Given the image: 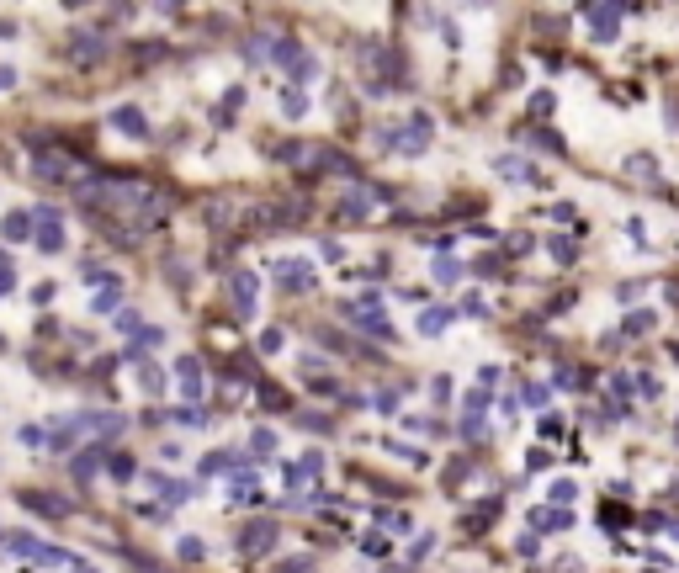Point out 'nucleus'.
Returning a JSON list of instances; mask_svg holds the SVG:
<instances>
[{
    "label": "nucleus",
    "mask_w": 679,
    "mask_h": 573,
    "mask_svg": "<svg viewBox=\"0 0 679 573\" xmlns=\"http://www.w3.org/2000/svg\"><path fill=\"white\" fill-rule=\"evenodd\" d=\"M37 250L43 255H59L64 250V213L59 207H37Z\"/></svg>",
    "instance_id": "obj_1"
},
{
    "label": "nucleus",
    "mask_w": 679,
    "mask_h": 573,
    "mask_svg": "<svg viewBox=\"0 0 679 573\" xmlns=\"http://www.w3.org/2000/svg\"><path fill=\"white\" fill-rule=\"evenodd\" d=\"M430 138H435V122H430L425 112H414V117H409V128L398 133L393 143H398V149H404L409 159H419V154H425V149H430Z\"/></svg>",
    "instance_id": "obj_2"
},
{
    "label": "nucleus",
    "mask_w": 679,
    "mask_h": 573,
    "mask_svg": "<svg viewBox=\"0 0 679 573\" xmlns=\"http://www.w3.org/2000/svg\"><path fill=\"white\" fill-rule=\"evenodd\" d=\"M579 16L589 22V37L595 43H610L621 32V6H579Z\"/></svg>",
    "instance_id": "obj_3"
},
{
    "label": "nucleus",
    "mask_w": 679,
    "mask_h": 573,
    "mask_svg": "<svg viewBox=\"0 0 679 573\" xmlns=\"http://www.w3.org/2000/svg\"><path fill=\"white\" fill-rule=\"evenodd\" d=\"M228 292H234V308H239V319H255V303H261V276H255V271H234Z\"/></svg>",
    "instance_id": "obj_4"
},
{
    "label": "nucleus",
    "mask_w": 679,
    "mask_h": 573,
    "mask_svg": "<svg viewBox=\"0 0 679 573\" xmlns=\"http://www.w3.org/2000/svg\"><path fill=\"white\" fill-rule=\"evenodd\" d=\"M276 547V525L271 520H250L244 531H239V552L244 558H261V552H271Z\"/></svg>",
    "instance_id": "obj_5"
},
{
    "label": "nucleus",
    "mask_w": 679,
    "mask_h": 573,
    "mask_svg": "<svg viewBox=\"0 0 679 573\" xmlns=\"http://www.w3.org/2000/svg\"><path fill=\"white\" fill-rule=\"evenodd\" d=\"M143 489H154L165 504H186L197 494V483H180V477H165V473H143Z\"/></svg>",
    "instance_id": "obj_6"
},
{
    "label": "nucleus",
    "mask_w": 679,
    "mask_h": 573,
    "mask_svg": "<svg viewBox=\"0 0 679 573\" xmlns=\"http://www.w3.org/2000/svg\"><path fill=\"white\" fill-rule=\"evenodd\" d=\"M271 271H276V282H282L286 292H308V286H313V265L308 261H286V255H282Z\"/></svg>",
    "instance_id": "obj_7"
},
{
    "label": "nucleus",
    "mask_w": 679,
    "mask_h": 573,
    "mask_svg": "<svg viewBox=\"0 0 679 573\" xmlns=\"http://www.w3.org/2000/svg\"><path fill=\"white\" fill-rule=\"evenodd\" d=\"M107 122L122 133V138H149V117H143L138 107H117V112H107Z\"/></svg>",
    "instance_id": "obj_8"
},
{
    "label": "nucleus",
    "mask_w": 679,
    "mask_h": 573,
    "mask_svg": "<svg viewBox=\"0 0 679 573\" xmlns=\"http://www.w3.org/2000/svg\"><path fill=\"white\" fill-rule=\"evenodd\" d=\"M32 170H37L43 180H70V176H74V159H70V154H37Z\"/></svg>",
    "instance_id": "obj_9"
},
{
    "label": "nucleus",
    "mask_w": 679,
    "mask_h": 573,
    "mask_svg": "<svg viewBox=\"0 0 679 573\" xmlns=\"http://www.w3.org/2000/svg\"><path fill=\"white\" fill-rule=\"evenodd\" d=\"M451 324H456V308H425V313H419V334H425V340L446 334Z\"/></svg>",
    "instance_id": "obj_10"
},
{
    "label": "nucleus",
    "mask_w": 679,
    "mask_h": 573,
    "mask_svg": "<svg viewBox=\"0 0 679 573\" xmlns=\"http://www.w3.org/2000/svg\"><path fill=\"white\" fill-rule=\"evenodd\" d=\"M228 504H255L261 499V483H255V473H239V477H228Z\"/></svg>",
    "instance_id": "obj_11"
},
{
    "label": "nucleus",
    "mask_w": 679,
    "mask_h": 573,
    "mask_svg": "<svg viewBox=\"0 0 679 573\" xmlns=\"http://www.w3.org/2000/svg\"><path fill=\"white\" fill-rule=\"evenodd\" d=\"M0 234L11 239V244H22V239H32V234H37V218H32V213H6Z\"/></svg>",
    "instance_id": "obj_12"
},
{
    "label": "nucleus",
    "mask_w": 679,
    "mask_h": 573,
    "mask_svg": "<svg viewBox=\"0 0 679 573\" xmlns=\"http://www.w3.org/2000/svg\"><path fill=\"white\" fill-rule=\"evenodd\" d=\"M494 176H504V180H541L536 170L525 165V159H515V154H499V159H494Z\"/></svg>",
    "instance_id": "obj_13"
},
{
    "label": "nucleus",
    "mask_w": 679,
    "mask_h": 573,
    "mask_svg": "<svg viewBox=\"0 0 679 573\" xmlns=\"http://www.w3.org/2000/svg\"><path fill=\"white\" fill-rule=\"evenodd\" d=\"M176 377H180V388H186L191 398L202 393V361H197V356H180L176 361Z\"/></svg>",
    "instance_id": "obj_14"
},
{
    "label": "nucleus",
    "mask_w": 679,
    "mask_h": 573,
    "mask_svg": "<svg viewBox=\"0 0 679 573\" xmlns=\"http://www.w3.org/2000/svg\"><path fill=\"white\" fill-rule=\"evenodd\" d=\"M70 59L74 64H95V59H101V43H95L91 32H74L70 37Z\"/></svg>",
    "instance_id": "obj_15"
},
{
    "label": "nucleus",
    "mask_w": 679,
    "mask_h": 573,
    "mask_svg": "<svg viewBox=\"0 0 679 573\" xmlns=\"http://www.w3.org/2000/svg\"><path fill=\"white\" fill-rule=\"evenodd\" d=\"M573 515L568 510H531V531H568Z\"/></svg>",
    "instance_id": "obj_16"
},
{
    "label": "nucleus",
    "mask_w": 679,
    "mask_h": 573,
    "mask_svg": "<svg viewBox=\"0 0 679 573\" xmlns=\"http://www.w3.org/2000/svg\"><path fill=\"white\" fill-rule=\"evenodd\" d=\"M356 329H361V334H371V340H393V324H388V313H377V308L361 313Z\"/></svg>",
    "instance_id": "obj_17"
},
{
    "label": "nucleus",
    "mask_w": 679,
    "mask_h": 573,
    "mask_svg": "<svg viewBox=\"0 0 679 573\" xmlns=\"http://www.w3.org/2000/svg\"><path fill=\"white\" fill-rule=\"evenodd\" d=\"M610 404H616V414H632V377H626V371H616V377H610Z\"/></svg>",
    "instance_id": "obj_18"
},
{
    "label": "nucleus",
    "mask_w": 679,
    "mask_h": 573,
    "mask_svg": "<svg viewBox=\"0 0 679 573\" xmlns=\"http://www.w3.org/2000/svg\"><path fill=\"white\" fill-rule=\"evenodd\" d=\"M16 499H22L27 504V510H37V515H64V510H70V504H64V499H48V494H16Z\"/></svg>",
    "instance_id": "obj_19"
},
{
    "label": "nucleus",
    "mask_w": 679,
    "mask_h": 573,
    "mask_svg": "<svg viewBox=\"0 0 679 573\" xmlns=\"http://www.w3.org/2000/svg\"><path fill=\"white\" fill-rule=\"evenodd\" d=\"M239 107H244V91H239V85L223 91V101H218V128H228V122L239 117Z\"/></svg>",
    "instance_id": "obj_20"
},
{
    "label": "nucleus",
    "mask_w": 679,
    "mask_h": 573,
    "mask_svg": "<svg viewBox=\"0 0 679 573\" xmlns=\"http://www.w3.org/2000/svg\"><path fill=\"white\" fill-rule=\"evenodd\" d=\"M6 552H16V558H43V541L27 536V531H16V536H6Z\"/></svg>",
    "instance_id": "obj_21"
},
{
    "label": "nucleus",
    "mask_w": 679,
    "mask_h": 573,
    "mask_svg": "<svg viewBox=\"0 0 679 573\" xmlns=\"http://www.w3.org/2000/svg\"><path fill=\"white\" fill-rule=\"evenodd\" d=\"M303 112H308V96H303L298 85H286V91H282V117H292V122H298Z\"/></svg>",
    "instance_id": "obj_22"
},
{
    "label": "nucleus",
    "mask_w": 679,
    "mask_h": 573,
    "mask_svg": "<svg viewBox=\"0 0 679 573\" xmlns=\"http://www.w3.org/2000/svg\"><path fill=\"white\" fill-rule=\"evenodd\" d=\"M138 388H143V393H165V371H159L154 361H143V367H138Z\"/></svg>",
    "instance_id": "obj_23"
},
{
    "label": "nucleus",
    "mask_w": 679,
    "mask_h": 573,
    "mask_svg": "<svg viewBox=\"0 0 679 573\" xmlns=\"http://www.w3.org/2000/svg\"><path fill=\"white\" fill-rule=\"evenodd\" d=\"M122 303V286H117V276H112L107 286H101V292H95V313H112Z\"/></svg>",
    "instance_id": "obj_24"
},
{
    "label": "nucleus",
    "mask_w": 679,
    "mask_h": 573,
    "mask_svg": "<svg viewBox=\"0 0 679 573\" xmlns=\"http://www.w3.org/2000/svg\"><path fill=\"white\" fill-rule=\"evenodd\" d=\"M345 218H371V191H350L345 197Z\"/></svg>",
    "instance_id": "obj_25"
},
{
    "label": "nucleus",
    "mask_w": 679,
    "mask_h": 573,
    "mask_svg": "<svg viewBox=\"0 0 679 573\" xmlns=\"http://www.w3.org/2000/svg\"><path fill=\"white\" fill-rule=\"evenodd\" d=\"M552 261H562V265H568V261H579V239L558 234V239H552Z\"/></svg>",
    "instance_id": "obj_26"
},
{
    "label": "nucleus",
    "mask_w": 679,
    "mask_h": 573,
    "mask_svg": "<svg viewBox=\"0 0 679 573\" xmlns=\"http://www.w3.org/2000/svg\"><path fill=\"white\" fill-rule=\"evenodd\" d=\"M176 425H191V430H202V425H207V409H197V404L176 409Z\"/></svg>",
    "instance_id": "obj_27"
},
{
    "label": "nucleus",
    "mask_w": 679,
    "mask_h": 573,
    "mask_svg": "<svg viewBox=\"0 0 679 573\" xmlns=\"http://www.w3.org/2000/svg\"><path fill=\"white\" fill-rule=\"evenodd\" d=\"M250 446H255V456H276V435H271V430H255V435H250Z\"/></svg>",
    "instance_id": "obj_28"
},
{
    "label": "nucleus",
    "mask_w": 679,
    "mask_h": 573,
    "mask_svg": "<svg viewBox=\"0 0 679 573\" xmlns=\"http://www.w3.org/2000/svg\"><path fill=\"white\" fill-rule=\"evenodd\" d=\"M653 324H658V313H647V308H637V313H632V319H626V334H647V329H653Z\"/></svg>",
    "instance_id": "obj_29"
},
{
    "label": "nucleus",
    "mask_w": 679,
    "mask_h": 573,
    "mask_svg": "<svg viewBox=\"0 0 679 573\" xmlns=\"http://www.w3.org/2000/svg\"><path fill=\"white\" fill-rule=\"evenodd\" d=\"M573 494H579V489H573L568 477H558V483L547 489V499H552V504H573Z\"/></svg>",
    "instance_id": "obj_30"
},
{
    "label": "nucleus",
    "mask_w": 679,
    "mask_h": 573,
    "mask_svg": "<svg viewBox=\"0 0 679 573\" xmlns=\"http://www.w3.org/2000/svg\"><path fill=\"white\" fill-rule=\"evenodd\" d=\"M456 276H462V265H456V261H446V255H441V261H435V282H446V286H451Z\"/></svg>",
    "instance_id": "obj_31"
},
{
    "label": "nucleus",
    "mask_w": 679,
    "mask_h": 573,
    "mask_svg": "<svg viewBox=\"0 0 679 573\" xmlns=\"http://www.w3.org/2000/svg\"><path fill=\"white\" fill-rule=\"evenodd\" d=\"M525 404H531V409H541V404H547V382H525Z\"/></svg>",
    "instance_id": "obj_32"
},
{
    "label": "nucleus",
    "mask_w": 679,
    "mask_h": 573,
    "mask_svg": "<svg viewBox=\"0 0 679 573\" xmlns=\"http://www.w3.org/2000/svg\"><path fill=\"white\" fill-rule=\"evenodd\" d=\"M531 117H552V91H536V96H531Z\"/></svg>",
    "instance_id": "obj_33"
},
{
    "label": "nucleus",
    "mask_w": 679,
    "mask_h": 573,
    "mask_svg": "<svg viewBox=\"0 0 679 573\" xmlns=\"http://www.w3.org/2000/svg\"><path fill=\"white\" fill-rule=\"evenodd\" d=\"M282 345H286V334H282V329H265V334H261V350H265V356H276Z\"/></svg>",
    "instance_id": "obj_34"
},
{
    "label": "nucleus",
    "mask_w": 679,
    "mask_h": 573,
    "mask_svg": "<svg viewBox=\"0 0 679 573\" xmlns=\"http://www.w3.org/2000/svg\"><path fill=\"white\" fill-rule=\"evenodd\" d=\"M276 573H313V558H286L276 562Z\"/></svg>",
    "instance_id": "obj_35"
},
{
    "label": "nucleus",
    "mask_w": 679,
    "mask_h": 573,
    "mask_svg": "<svg viewBox=\"0 0 679 573\" xmlns=\"http://www.w3.org/2000/svg\"><path fill=\"white\" fill-rule=\"evenodd\" d=\"M16 441H22V446H43L48 435H43V430H37V425H22V430H16Z\"/></svg>",
    "instance_id": "obj_36"
},
{
    "label": "nucleus",
    "mask_w": 679,
    "mask_h": 573,
    "mask_svg": "<svg viewBox=\"0 0 679 573\" xmlns=\"http://www.w3.org/2000/svg\"><path fill=\"white\" fill-rule=\"evenodd\" d=\"M547 462H552V452H541V446H536V452H525V473H541Z\"/></svg>",
    "instance_id": "obj_37"
},
{
    "label": "nucleus",
    "mask_w": 679,
    "mask_h": 573,
    "mask_svg": "<svg viewBox=\"0 0 679 573\" xmlns=\"http://www.w3.org/2000/svg\"><path fill=\"white\" fill-rule=\"evenodd\" d=\"M361 547H367L371 558H382V552H388V536H382V531H367V541H361Z\"/></svg>",
    "instance_id": "obj_38"
},
{
    "label": "nucleus",
    "mask_w": 679,
    "mask_h": 573,
    "mask_svg": "<svg viewBox=\"0 0 679 573\" xmlns=\"http://www.w3.org/2000/svg\"><path fill=\"white\" fill-rule=\"evenodd\" d=\"M112 477H133V456H122V452H112Z\"/></svg>",
    "instance_id": "obj_39"
},
{
    "label": "nucleus",
    "mask_w": 679,
    "mask_h": 573,
    "mask_svg": "<svg viewBox=\"0 0 679 573\" xmlns=\"http://www.w3.org/2000/svg\"><path fill=\"white\" fill-rule=\"evenodd\" d=\"M616 298H621V303H637V298H642V282H621Z\"/></svg>",
    "instance_id": "obj_40"
},
{
    "label": "nucleus",
    "mask_w": 679,
    "mask_h": 573,
    "mask_svg": "<svg viewBox=\"0 0 679 573\" xmlns=\"http://www.w3.org/2000/svg\"><path fill=\"white\" fill-rule=\"evenodd\" d=\"M112 329H117V334H133V329H138V313H117V319H112Z\"/></svg>",
    "instance_id": "obj_41"
},
{
    "label": "nucleus",
    "mask_w": 679,
    "mask_h": 573,
    "mask_svg": "<svg viewBox=\"0 0 679 573\" xmlns=\"http://www.w3.org/2000/svg\"><path fill=\"white\" fill-rule=\"evenodd\" d=\"M202 552H207V547H202V541H197V536H186V541H180V558H191V562H197V558H202Z\"/></svg>",
    "instance_id": "obj_42"
},
{
    "label": "nucleus",
    "mask_w": 679,
    "mask_h": 573,
    "mask_svg": "<svg viewBox=\"0 0 679 573\" xmlns=\"http://www.w3.org/2000/svg\"><path fill=\"white\" fill-rule=\"evenodd\" d=\"M138 345H149V350L165 345V329H143V334H138Z\"/></svg>",
    "instance_id": "obj_43"
},
{
    "label": "nucleus",
    "mask_w": 679,
    "mask_h": 573,
    "mask_svg": "<svg viewBox=\"0 0 679 573\" xmlns=\"http://www.w3.org/2000/svg\"><path fill=\"white\" fill-rule=\"evenodd\" d=\"M393 404H398V393H393V388H382V393H377V409H382V414H393Z\"/></svg>",
    "instance_id": "obj_44"
},
{
    "label": "nucleus",
    "mask_w": 679,
    "mask_h": 573,
    "mask_svg": "<svg viewBox=\"0 0 679 573\" xmlns=\"http://www.w3.org/2000/svg\"><path fill=\"white\" fill-rule=\"evenodd\" d=\"M32 303H53V282H37L32 286Z\"/></svg>",
    "instance_id": "obj_45"
},
{
    "label": "nucleus",
    "mask_w": 679,
    "mask_h": 573,
    "mask_svg": "<svg viewBox=\"0 0 679 573\" xmlns=\"http://www.w3.org/2000/svg\"><path fill=\"white\" fill-rule=\"evenodd\" d=\"M430 547H435V536H430V531H425V536H419V541H414V552H409V558H414V562H419V558H425V552H430Z\"/></svg>",
    "instance_id": "obj_46"
},
{
    "label": "nucleus",
    "mask_w": 679,
    "mask_h": 573,
    "mask_svg": "<svg viewBox=\"0 0 679 573\" xmlns=\"http://www.w3.org/2000/svg\"><path fill=\"white\" fill-rule=\"evenodd\" d=\"M11 85H16V70H11V64H0V91H11Z\"/></svg>",
    "instance_id": "obj_47"
},
{
    "label": "nucleus",
    "mask_w": 679,
    "mask_h": 573,
    "mask_svg": "<svg viewBox=\"0 0 679 573\" xmlns=\"http://www.w3.org/2000/svg\"><path fill=\"white\" fill-rule=\"evenodd\" d=\"M70 573H101V568H95V562H85V558H74V562H70Z\"/></svg>",
    "instance_id": "obj_48"
},
{
    "label": "nucleus",
    "mask_w": 679,
    "mask_h": 573,
    "mask_svg": "<svg viewBox=\"0 0 679 573\" xmlns=\"http://www.w3.org/2000/svg\"><path fill=\"white\" fill-rule=\"evenodd\" d=\"M143 573H165V568H159V562H143Z\"/></svg>",
    "instance_id": "obj_49"
},
{
    "label": "nucleus",
    "mask_w": 679,
    "mask_h": 573,
    "mask_svg": "<svg viewBox=\"0 0 679 573\" xmlns=\"http://www.w3.org/2000/svg\"><path fill=\"white\" fill-rule=\"evenodd\" d=\"M647 573H664V562H658V568H647Z\"/></svg>",
    "instance_id": "obj_50"
}]
</instances>
